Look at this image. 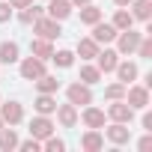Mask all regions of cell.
Returning <instances> with one entry per match:
<instances>
[{"label":"cell","instance_id":"1","mask_svg":"<svg viewBox=\"0 0 152 152\" xmlns=\"http://www.w3.org/2000/svg\"><path fill=\"white\" fill-rule=\"evenodd\" d=\"M119 36V42H116V54H134L137 51V45H140V39H143V33H137V30H119L116 33Z\"/></svg>","mask_w":152,"mask_h":152},{"label":"cell","instance_id":"2","mask_svg":"<svg viewBox=\"0 0 152 152\" xmlns=\"http://www.w3.org/2000/svg\"><path fill=\"white\" fill-rule=\"evenodd\" d=\"M107 116H110L113 122H125V125H131V119H134V107H131L125 99H113V104L107 107Z\"/></svg>","mask_w":152,"mask_h":152},{"label":"cell","instance_id":"3","mask_svg":"<svg viewBox=\"0 0 152 152\" xmlns=\"http://www.w3.org/2000/svg\"><path fill=\"white\" fill-rule=\"evenodd\" d=\"M33 30L42 36V39H57V36H63V30H60V21H54V18H36L33 21Z\"/></svg>","mask_w":152,"mask_h":152},{"label":"cell","instance_id":"4","mask_svg":"<svg viewBox=\"0 0 152 152\" xmlns=\"http://www.w3.org/2000/svg\"><path fill=\"white\" fill-rule=\"evenodd\" d=\"M125 102L134 110H143L149 104V87H125Z\"/></svg>","mask_w":152,"mask_h":152},{"label":"cell","instance_id":"5","mask_svg":"<svg viewBox=\"0 0 152 152\" xmlns=\"http://www.w3.org/2000/svg\"><path fill=\"white\" fill-rule=\"evenodd\" d=\"M66 96H69V102H72L75 107H81V104H93V93H90L87 84H72V87L66 90Z\"/></svg>","mask_w":152,"mask_h":152},{"label":"cell","instance_id":"6","mask_svg":"<svg viewBox=\"0 0 152 152\" xmlns=\"http://www.w3.org/2000/svg\"><path fill=\"white\" fill-rule=\"evenodd\" d=\"M42 75H45V60L27 57V60L21 63V78H24V81H36V78H42Z\"/></svg>","mask_w":152,"mask_h":152},{"label":"cell","instance_id":"7","mask_svg":"<svg viewBox=\"0 0 152 152\" xmlns=\"http://www.w3.org/2000/svg\"><path fill=\"white\" fill-rule=\"evenodd\" d=\"M48 134H54V122L48 119V116H33L30 119V137H36V140H45Z\"/></svg>","mask_w":152,"mask_h":152},{"label":"cell","instance_id":"8","mask_svg":"<svg viewBox=\"0 0 152 152\" xmlns=\"http://www.w3.org/2000/svg\"><path fill=\"white\" fill-rule=\"evenodd\" d=\"M104 137H107L113 146H122V143L131 140V128H128L125 122H113L110 128H104Z\"/></svg>","mask_w":152,"mask_h":152},{"label":"cell","instance_id":"9","mask_svg":"<svg viewBox=\"0 0 152 152\" xmlns=\"http://www.w3.org/2000/svg\"><path fill=\"white\" fill-rule=\"evenodd\" d=\"M0 116H3L6 125H18L24 119V107L18 102H6V104H0Z\"/></svg>","mask_w":152,"mask_h":152},{"label":"cell","instance_id":"10","mask_svg":"<svg viewBox=\"0 0 152 152\" xmlns=\"http://www.w3.org/2000/svg\"><path fill=\"white\" fill-rule=\"evenodd\" d=\"M54 113H57V119H60L63 128H75V125H78V107H75L72 102L69 104H60Z\"/></svg>","mask_w":152,"mask_h":152},{"label":"cell","instance_id":"11","mask_svg":"<svg viewBox=\"0 0 152 152\" xmlns=\"http://www.w3.org/2000/svg\"><path fill=\"white\" fill-rule=\"evenodd\" d=\"M116 33H119V30H116L113 24H102V21H99V24H93V39H96L99 45L113 42V39H116Z\"/></svg>","mask_w":152,"mask_h":152},{"label":"cell","instance_id":"12","mask_svg":"<svg viewBox=\"0 0 152 152\" xmlns=\"http://www.w3.org/2000/svg\"><path fill=\"white\" fill-rule=\"evenodd\" d=\"M96 60H99V72L104 75V72H113V69H116L119 54H116V51H110V48H104V51H99V54H96Z\"/></svg>","mask_w":152,"mask_h":152},{"label":"cell","instance_id":"13","mask_svg":"<svg viewBox=\"0 0 152 152\" xmlns=\"http://www.w3.org/2000/svg\"><path fill=\"white\" fill-rule=\"evenodd\" d=\"M69 15H72V3H69V0H51L48 18H54V21H66Z\"/></svg>","mask_w":152,"mask_h":152},{"label":"cell","instance_id":"14","mask_svg":"<svg viewBox=\"0 0 152 152\" xmlns=\"http://www.w3.org/2000/svg\"><path fill=\"white\" fill-rule=\"evenodd\" d=\"M33 104H36V113H42V116H51V113L57 110V99H54V93H39V99H36Z\"/></svg>","mask_w":152,"mask_h":152},{"label":"cell","instance_id":"15","mask_svg":"<svg viewBox=\"0 0 152 152\" xmlns=\"http://www.w3.org/2000/svg\"><path fill=\"white\" fill-rule=\"evenodd\" d=\"M84 125L87 128H104V110L84 104Z\"/></svg>","mask_w":152,"mask_h":152},{"label":"cell","instance_id":"16","mask_svg":"<svg viewBox=\"0 0 152 152\" xmlns=\"http://www.w3.org/2000/svg\"><path fill=\"white\" fill-rule=\"evenodd\" d=\"M104 146V137L99 134V128H90L84 137H81V149H87V152H99Z\"/></svg>","mask_w":152,"mask_h":152},{"label":"cell","instance_id":"17","mask_svg":"<svg viewBox=\"0 0 152 152\" xmlns=\"http://www.w3.org/2000/svg\"><path fill=\"white\" fill-rule=\"evenodd\" d=\"M30 51H33V57H39V60H51V54H54V45H51V39H33L30 42Z\"/></svg>","mask_w":152,"mask_h":152},{"label":"cell","instance_id":"18","mask_svg":"<svg viewBox=\"0 0 152 152\" xmlns=\"http://www.w3.org/2000/svg\"><path fill=\"white\" fill-rule=\"evenodd\" d=\"M113 72H116L119 84H125V87L137 78V66H134V63H116V69H113Z\"/></svg>","mask_w":152,"mask_h":152},{"label":"cell","instance_id":"19","mask_svg":"<svg viewBox=\"0 0 152 152\" xmlns=\"http://www.w3.org/2000/svg\"><path fill=\"white\" fill-rule=\"evenodd\" d=\"M78 54H81V60H96V54H99V42L90 36V39H78Z\"/></svg>","mask_w":152,"mask_h":152},{"label":"cell","instance_id":"20","mask_svg":"<svg viewBox=\"0 0 152 152\" xmlns=\"http://www.w3.org/2000/svg\"><path fill=\"white\" fill-rule=\"evenodd\" d=\"M131 6H134V21H149L152 18V0H131Z\"/></svg>","mask_w":152,"mask_h":152},{"label":"cell","instance_id":"21","mask_svg":"<svg viewBox=\"0 0 152 152\" xmlns=\"http://www.w3.org/2000/svg\"><path fill=\"white\" fill-rule=\"evenodd\" d=\"M99 21H102V9H99V6H93V3L81 6V24L93 27V24H99Z\"/></svg>","mask_w":152,"mask_h":152},{"label":"cell","instance_id":"22","mask_svg":"<svg viewBox=\"0 0 152 152\" xmlns=\"http://www.w3.org/2000/svg\"><path fill=\"white\" fill-rule=\"evenodd\" d=\"M0 63H3V66L18 63V45L15 42H3V45H0Z\"/></svg>","mask_w":152,"mask_h":152},{"label":"cell","instance_id":"23","mask_svg":"<svg viewBox=\"0 0 152 152\" xmlns=\"http://www.w3.org/2000/svg\"><path fill=\"white\" fill-rule=\"evenodd\" d=\"M0 149L3 152H9V149H18V134L12 131V128H0Z\"/></svg>","mask_w":152,"mask_h":152},{"label":"cell","instance_id":"24","mask_svg":"<svg viewBox=\"0 0 152 152\" xmlns=\"http://www.w3.org/2000/svg\"><path fill=\"white\" fill-rule=\"evenodd\" d=\"M33 84H36L39 93H57V90H60V81L54 78V75H42V78H36Z\"/></svg>","mask_w":152,"mask_h":152},{"label":"cell","instance_id":"25","mask_svg":"<svg viewBox=\"0 0 152 152\" xmlns=\"http://www.w3.org/2000/svg\"><path fill=\"white\" fill-rule=\"evenodd\" d=\"M99 78H102L99 66H81V84L93 87V84H99Z\"/></svg>","mask_w":152,"mask_h":152},{"label":"cell","instance_id":"26","mask_svg":"<svg viewBox=\"0 0 152 152\" xmlns=\"http://www.w3.org/2000/svg\"><path fill=\"white\" fill-rule=\"evenodd\" d=\"M42 15H45V9H42V6H36V3H30V6H24V9H21V21H24V24H33V21H36V18H42Z\"/></svg>","mask_w":152,"mask_h":152},{"label":"cell","instance_id":"27","mask_svg":"<svg viewBox=\"0 0 152 152\" xmlns=\"http://www.w3.org/2000/svg\"><path fill=\"white\" fill-rule=\"evenodd\" d=\"M113 27H116V30H128V27H134V15L125 12V9H119V12L113 15Z\"/></svg>","mask_w":152,"mask_h":152},{"label":"cell","instance_id":"28","mask_svg":"<svg viewBox=\"0 0 152 152\" xmlns=\"http://www.w3.org/2000/svg\"><path fill=\"white\" fill-rule=\"evenodd\" d=\"M51 60H54L60 69H69V66L75 63V54H72V51H54V54H51Z\"/></svg>","mask_w":152,"mask_h":152},{"label":"cell","instance_id":"29","mask_svg":"<svg viewBox=\"0 0 152 152\" xmlns=\"http://www.w3.org/2000/svg\"><path fill=\"white\" fill-rule=\"evenodd\" d=\"M42 149H48V152H63V149H66V143H63L60 137L48 134V137H45V143H42Z\"/></svg>","mask_w":152,"mask_h":152},{"label":"cell","instance_id":"30","mask_svg":"<svg viewBox=\"0 0 152 152\" xmlns=\"http://www.w3.org/2000/svg\"><path fill=\"white\" fill-rule=\"evenodd\" d=\"M104 96L113 102V99H125V84H110L107 90H104Z\"/></svg>","mask_w":152,"mask_h":152},{"label":"cell","instance_id":"31","mask_svg":"<svg viewBox=\"0 0 152 152\" xmlns=\"http://www.w3.org/2000/svg\"><path fill=\"white\" fill-rule=\"evenodd\" d=\"M18 149H24V152H39V149H42V140H36V137H30V140H24V143H18Z\"/></svg>","mask_w":152,"mask_h":152},{"label":"cell","instance_id":"32","mask_svg":"<svg viewBox=\"0 0 152 152\" xmlns=\"http://www.w3.org/2000/svg\"><path fill=\"white\" fill-rule=\"evenodd\" d=\"M137 54H140V57H152V39H140Z\"/></svg>","mask_w":152,"mask_h":152},{"label":"cell","instance_id":"33","mask_svg":"<svg viewBox=\"0 0 152 152\" xmlns=\"http://www.w3.org/2000/svg\"><path fill=\"white\" fill-rule=\"evenodd\" d=\"M9 18H12V6L9 3H0V24H6Z\"/></svg>","mask_w":152,"mask_h":152},{"label":"cell","instance_id":"34","mask_svg":"<svg viewBox=\"0 0 152 152\" xmlns=\"http://www.w3.org/2000/svg\"><path fill=\"white\" fill-rule=\"evenodd\" d=\"M30 3H33V0H9L12 9H24V6H30Z\"/></svg>","mask_w":152,"mask_h":152},{"label":"cell","instance_id":"35","mask_svg":"<svg viewBox=\"0 0 152 152\" xmlns=\"http://www.w3.org/2000/svg\"><path fill=\"white\" fill-rule=\"evenodd\" d=\"M137 146H140V149H149V146H152V137H149V134H146V137H140V140H137Z\"/></svg>","mask_w":152,"mask_h":152},{"label":"cell","instance_id":"36","mask_svg":"<svg viewBox=\"0 0 152 152\" xmlns=\"http://www.w3.org/2000/svg\"><path fill=\"white\" fill-rule=\"evenodd\" d=\"M143 128H146V131H152V116H149V113H143Z\"/></svg>","mask_w":152,"mask_h":152},{"label":"cell","instance_id":"37","mask_svg":"<svg viewBox=\"0 0 152 152\" xmlns=\"http://www.w3.org/2000/svg\"><path fill=\"white\" fill-rule=\"evenodd\" d=\"M72 6H87V3H93V0H69Z\"/></svg>","mask_w":152,"mask_h":152},{"label":"cell","instance_id":"38","mask_svg":"<svg viewBox=\"0 0 152 152\" xmlns=\"http://www.w3.org/2000/svg\"><path fill=\"white\" fill-rule=\"evenodd\" d=\"M116 6H131V0H113Z\"/></svg>","mask_w":152,"mask_h":152},{"label":"cell","instance_id":"39","mask_svg":"<svg viewBox=\"0 0 152 152\" xmlns=\"http://www.w3.org/2000/svg\"><path fill=\"white\" fill-rule=\"evenodd\" d=\"M3 125H6V122H3V116H0V128H3Z\"/></svg>","mask_w":152,"mask_h":152}]
</instances>
